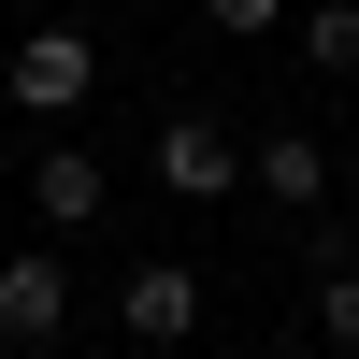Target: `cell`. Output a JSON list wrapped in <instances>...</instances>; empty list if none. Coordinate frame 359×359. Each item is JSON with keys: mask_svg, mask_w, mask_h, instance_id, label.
Here are the masks:
<instances>
[{"mask_svg": "<svg viewBox=\"0 0 359 359\" xmlns=\"http://www.w3.org/2000/svg\"><path fill=\"white\" fill-rule=\"evenodd\" d=\"M302 57H316V72H359V0H316V15H302Z\"/></svg>", "mask_w": 359, "mask_h": 359, "instance_id": "7", "label": "cell"}, {"mask_svg": "<svg viewBox=\"0 0 359 359\" xmlns=\"http://www.w3.org/2000/svg\"><path fill=\"white\" fill-rule=\"evenodd\" d=\"M15 201H29V216H43V245H86V230H101V201H115V172H101V158H86V144H72V130H57V144H43V158H29V172H15Z\"/></svg>", "mask_w": 359, "mask_h": 359, "instance_id": "3", "label": "cell"}, {"mask_svg": "<svg viewBox=\"0 0 359 359\" xmlns=\"http://www.w3.org/2000/svg\"><path fill=\"white\" fill-rule=\"evenodd\" d=\"M0 345H15V359H57V345H72V245H15V259H0Z\"/></svg>", "mask_w": 359, "mask_h": 359, "instance_id": "2", "label": "cell"}, {"mask_svg": "<svg viewBox=\"0 0 359 359\" xmlns=\"http://www.w3.org/2000/svg\"><path fill=\"white\" fill-rule=\"evenodd\" d=\"M158 187L172 201H230L245 187V144H230L216 115H158Z\"/></svg>", "mask_w": 359, "mask_h": 359, "instance_id": "4", "label": "cell"}, {"mask_svg": "<svg viewBox=\"0 0 359 359\" xmlns=\"http://www.w3.org/2000/svg\"><path fill=\"white\" fill-rule=\"evenodd\" d=\"M115 331H130V345H187L201 331V273H187V259H144V273L115 287Z\"/></svg>", "mask_w": 359, "mask_h": 359, "instance_id": "5", "label": "cell"}, {"mask_svg": "<svg viewBox=\"0 0 359 359\" xmlns=\"http://www.w3.org/2000/svg\"><path fill=\"white\" fill-rule=\"evenodd\" d=\"M0 201H15V172H0Z\"/></svg>", "mask_w": 359, "mask_h": 359, "instance_id": "10", "label": "cell"}, {"mask_svg": "<svg viewBox=\"0 0 359 359\" xmlns=\"http://www.w3.org/2000/svg\"><path fill=\"white\" fill-rule=\"evenodd\" d=\"M273 15H287V0H201V29H216V43H259Z\"/></svg>", "mask_w": 359, "mask_h": 359, "instance_id": "9", "label": "cell"}, {"mask_svg": "<svg viewBox=\"0 0 359 359\" xmlns=\"http://www.w3.org/2000/svg\"><path fill=\"white\" fill-rule=\"evenodd\" d=\"M86 86H101V43H86V29H29V43L0 57V101H15V115H43V130H72V115H86Z\"/></svg>", "mask_w": 359, "mask_h": 359, "instance_id": "1", "label": "cell"}, {"mask_svg": "<svg viewBox=\"0 0 359 359\" xmlns=\"http://www.w3.org/2000/svg\"><path fill=\"white\" fill-rule=\"evenodd\" d=\"M245 187H259V201H287V216H316V201H331V144H316V130L245 144Z\"/></svg>", "mask_w": 359, "mask_h": 359, "instance_id": "6", "label": "cell"}, {"mask_svg": "<svg viewBox=\"0 0 359 359\" xmlns=\"http://www.w3.org/2000/svg\"><path fill=\"white\" fill-rule=\"evenodd\" d=\"M316 345L359 359V259H345V273H316Z\"/></svg>", "mask_w": 359, "mask_h": 359, "instance_id": "8", "label": "cell"}]
</instances>
